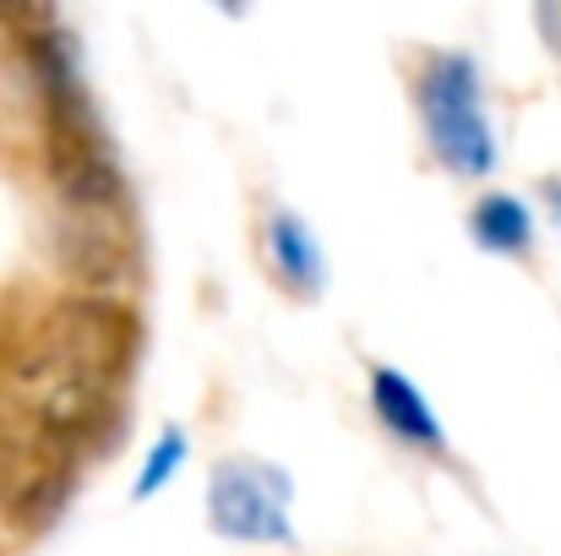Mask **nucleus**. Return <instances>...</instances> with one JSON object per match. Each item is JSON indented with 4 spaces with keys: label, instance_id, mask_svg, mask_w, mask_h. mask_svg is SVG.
<instances>
[{
    "label": "nucleus",
    "instance_id": "f257e3e1",
    "mask_svg": "<svg viewBox=\"0 0 561 556\" xmlns=\"http://www.w3.org/2000/svg\"><path fill=\"white\" fill-rule=\"evenodd\" d=\"M137 361V317L115 300H60L0 366V502L38 519L77 453L115 420Z\"/></svg>",
    "mask_w": 561,
    "mask_h": 556
},
{
    "label": "nucleus",
    "instance_id": "f03ea898",
    "mask_svg": "<svg viewBox=\"0 0 561 556\" xmlns=\"http://www.w3.org/2000/svg\"><path fill=\"white\" fill-rule=\"evenodd\" d=\"M420 121L431 137V154L453 175H491L496 137L480 93V71L469 55H431L420 71Z\"/></svg>",
    "mask_w": 561,
    "mask_h": 556
},
{
    "label": "nucleus",
    "instance_id": "7ed1b4c3",
    "mask_svg": "<svg viewBox=\"0 0 561 556\" xmlns=\"http://www.w3.org/2000/svg\"><path fill=\"white\" fill-rule=\"evenodd\" d=\"M207 519L224 541L284 546V541H295V530H289V480L267 464L229 458L207 480Z\"/></svg>",
    "mask_w": 561,
    "mask_h": 556
},
{
    "label": "nucleus",
    "instance_id": "20e7f679",
    "mask_svg": "<svg viewBox=\"0 0 561 556\" xmlns=\"http://www.w3.org/2000/svg\"><path fill=\"white\" fill-rule=\"evenodd\" d=\"M371 409L398 442L425 447V453H442V442H447V436H442V420L431 415V404L420 398V387H414L403 371H392V366L371 371Z\"/></svg>",
    "mask_w": 561,
    "mask_h": 556
},
{
    "label": "nucleus",
    "instance_id": "39448f33",
    "mask_svg": "<svg viewBox=\"0 0 561 556\" xmlns=\"http://www.w3.org/2000/svg\"><path fill=\"white\" fill-rule=\"evenodd\" d=\"M267 257L278 268V279L300 295H317L322 290V251L311 240V229L295 218V213H273L267 224Z\"/></svg>",
    "mask_w": 561,
    "mask_h": 556
},
{
    "label": "nucleus",
    "instance_id": "423d86ee",
    "mask_svg": "<svg viewBox=\"0 0 561 556\" xmlns=\"http://www.w3.org/2000/svg\"><path fill=\"white\" fill-rule=\"evenodd\" d=\"M469 229H474V240H480L485 251H496V257H524V251L535 246V218H529V207H524L518 196H502V191L474 202Z\"/></svg>",
    "mask_w": 561,
    "mask_h": 556
},
{
    "label": "nucleus",
    "instance_id": "0eeeda50",
    "mask_svg": "<svg viewBox=\"0 0 561 556\" xmlns=\"http://www.w3.org/2000/svg\"><path fill=\"white\" fill-rule=\"evenodd\" d=\"M181 458H186V436H181V431H164L159 447L148 453L142 475H137V497H153L159 486H170V475L181 469Z\"/></svg>",
    "mask_w": 561,
    "mask_h": 556
},
{
    "label": "nucleus",
    "instance_id": "6e6552de",
    "mask_svg": "<svg viewBox=\"0 0 561 556\" xmlns=\"http://www.w3.org/2000/svg\"><path fill=\"white\" fill-rule=\"evenodd\" d=\"M546 202H551V213H557V224H561V181L546 185Z\"/></svg>",
    "mask_w": 561,
    "mask_h": 556
}]
</instances>
